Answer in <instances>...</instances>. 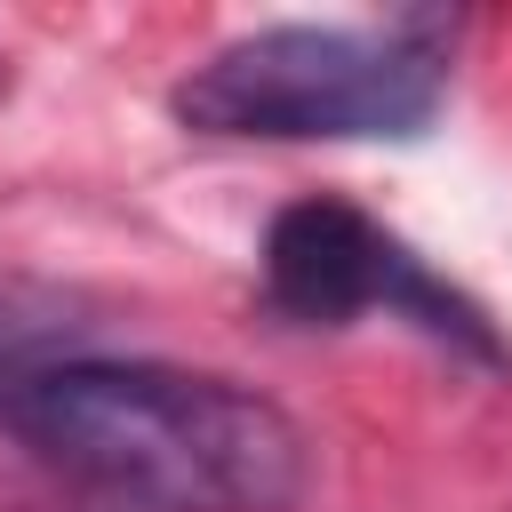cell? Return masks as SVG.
I'll list each match as a JSON object with an SVG mask.
<instances>
[{
  "label": "cell",
  "mask_w": 512,
  "mask_h": 512,
  "mask_svg": "<svg viewBox=\"0 0 512 512\" xmlns=\"http://www.w3.org/2000/svg\"><path fill=\"white\" fill-rule=\"evenodd\" d=\"M0 424L72 488L128 512H296L312 488L304 424L256 384L168 360L8 368Z\"/></svg>",
  "instance_id": "obj_1"
},
{
  "label": "cell",
  "mask_w": 512,
  "mask_h": 512,
  "mask_svg": "<svg viewBox=\"0 0 512 512\" xmlns=\"http://www.w3.org/2000/svg\"><path fill=\"white\" fill-rule=\"evenodd\" d=\"M448 96L432 16L400 24H264L176 80V120L240 144H408Z\"/></svg>",
  "instance_id": "obj_2"
},
{
  "label": "cell",
  "mask_w": 512,
  "mask_h": 512,
  "mask_svg": "<svg viewBox=\"0 0 512 512\" xmlns=\"http://www.w3.org/2000/svg\"><path fill=\"white\" fill-rule=\"evenodd\" d=\"M264 296L304 328H344L360 312H400L448 352L504 360V336L488 328V312L464 288H448L408 240H392L376 216H360L352 200H328V192L272 216V232H264Z\"/></svg>",
  "instance_id": "obj_3"
}]
</instances>
